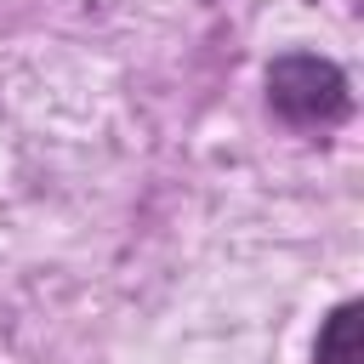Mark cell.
<instances>
[{"label": "cell", "instance_id": "1", "mask_svg": "<svg viewBox=\"0 0 364 364\" xmlns=\"http://www.w3.org/2000/svg\"><path fill=\"white\" fill-rule=\"evenodd\" d=\"M267 102L290 125H336L347 114V80L336 63L296 51V57H279L267 68Z\"/></svg>", "mask_w": 364, "mask_h": 364}, {"label": "cell", "instance_id": "2", "mask_svg": "<svg viewBox=\"0 0 364 364\" xmlns=\"http://www.w3.org/2000/svg\"><path fill=\"white\" fill-rule=\"evenodd\" d=\"M313 364H364V307L358 301H341L330 313V324L318 330Z\"/></svg>", "mask_w": 364, "mask_h": 364}]
</instances>
